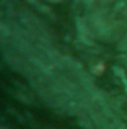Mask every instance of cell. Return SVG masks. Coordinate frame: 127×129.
Returning <instances> with one entry per match:
<instances>
[{
  "label": "cell",
  "mask_w": 127,
  "mask_h": 129,
  "mask_svg": "<svg viewBox=\"0 0 127 129\" xmlns=\"http://www.w3.org/2000/svg\"><path fill=\"white\" fill-rule=\"evenodd\" d=\"M49 2H55L57 3V2H61V0H49Z\"/></svg>",
  "instance_id": "cell-1"
}]
</instances>
